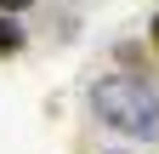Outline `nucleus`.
<instances>
[{
    "mask_svg": "<svg viewBox=\"0 0 159 154\" xmlns=\"http://www.w3.org/2000/svg\"><path fill=\"white\" fill-rule=\"evenodd\" d=\"M23 6H34V0H0V12H23Z\"/></svg>",
    "mask_w": 159,
    "mask_h": 154,
    "instance_id": "obj_3",
    "label": "nucleus"
},
{
    "mask_svg": "<svg viewBox=\"0 0 159 154\" xmlns=\"http://www.w3.org/2000/svg\"><path fill=\"white\" fill-rule=\"evenodd\" d=\"M91 103L97 114L125 131V137H142V143H159V91L148 80H131V74H102L91 86Z\"/></svg>",
    "mask_w": 159,
    "mask_h": 154,
    "instance_id": "obj_1",
    "label": "nucleus"
},
{
    "mask_svg": "<svg viewBox=\"0 0 159 154\" xmlns=\"http://www.w3.org/2000/svg\"><path fill=\"white\" fill-rule=\"evenodd\" d=\"M11 51H23V29L11 17H0V57H11Z\"/></svg>",
    "mask_w": 159,
    "mask_h": 154,
    "instance_id": "obj_2",
    "label": "nucleus"
},
{
    "mask_svg": "<svg viewBox=\"0 0 159 154\" xmlns=\"http://www.w3.org/2000/svg\"><path fill=\"white\" fill-rule=\"evenodd\" d=\"M148 34H153V51H159V17H153V29H148Z\"/></svg>",
    "mask_w": 159,
    "mask_h": 154,
    "instance_id": "obj_4",
    "label": "nucleus"
}]
</instances>
